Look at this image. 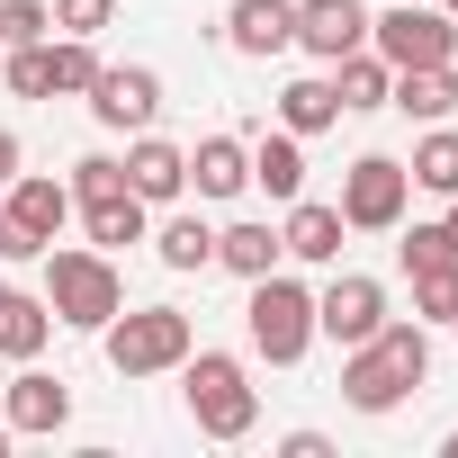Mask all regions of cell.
Masks as SVG:
<instances>
[{
	"label": "cell",
	"mask_w": 458,
	"mask_h": 458,
	"mask_svg": "<svg viewBox=\"0 0 458 458\" xmlns=\"http://www.w3.org/2000/svg\"><path fill=\"white\" fill-rule=\"evenodd\" d=\"M422 377H431V333H422V324H395V315H386L369 342L342 351V404H351V413H395Z\"/></svg>",
	"instance_id": "cell-1"
},
{
	"label": "cell",
	"mask_w": 458,
	"mask_h": 458,
	"mask_svg": "<svg viewBox=\"0 0 458 458\" xmlns=\"http://www.w3.org/2000/svg\"><path fill=\"white\" fill-rule=\"evenodd\" d=\"M46 306H55V324L99 333L126 306V279H117V261L99 243H46Z\"/></svg>",
	"instance_id": "cell-2"
},
{
	"label": "cell",
	"mask_w": 458,
	"mask_h": 458,
	"mask_svg": "<svg viewBox=\"0 0 458 458\" xmlns=\"http://www.w3.org/2000/svg\"><path fill=\"white\" fill-rule=\"evenodd\" d=\"M180 395H189V422L207 440H243L261 422V395H252V369L234 351H189L180 360Z\"/></svg>",
	"instance_id": "cell-3"
},
{
	"label": "cell",
	"mask_w": 458,
	"mask_h": 458,
	"mask_svg": "<svg viewBox=\"0 0 458 458\" xmlns=\"http://www.w3.org/2000/svg\"><path fill=\"white\" fill-rule=\"evenodd\" d=\"M99 351H108L117 377H162V369H180V360L198 351V333H189L180 306H117V315L99 324Z\"/></svg>",
	"instance_id": "cell-4"
},
{
	"label": "cell",
	"mask_w": 458,
	"mask_h": 458,
	"mask_svg": "<svg viewBox=\"0 0 458 458\" xmlns=\"http://www.w3.org/2000/svg\"><path fill=\"white\" fill-rule=\"evenodd\" d=\"M243 333H252V351H261L270 369H297V360L315 351V288H297L288 270L252 279V306H243Z\"/></svg>",
	"instance_id": "cell-5"
},
{
	"label": "cell",
	"mask_w": 458,
	"mask_h": 458,
	"mask_svg": "<svg viewBox=\"0 0 458 458\" xmlns=\"http://www.w3.org/2000/svg\"><path fill=\"white\" fill-rule=\"evenodd\" d=\"M404 198H413V171L395 162V153H360L351 171H342V225L351 234H395L404 225Z\"/></svg>",
	"instance_id": "cell-6"
},
{
	"label": "cell",
	"mask_w": 458,
	"mask_h": 458,
	"mask_svg": "<svg viewBox=\"0 0 458 458\" xmlns=\"http://www.w3.org/2000/svg\"><path fill=\"white\" fill-rule=\"evenodd\" d=\"M369 46L386 55V72L449 64V55H458V19H449V10H422V0H395L386 19H369Z\"/></svg>",
	"instance_id": "cell-7"
},
{
	"label": "cell",
	"mask_w": 458,
	"mask_h": 458,
	"mask_svg": "<svg viewBox=\"0 0 458 458\" xmlns=\"http://www.w3.org/2000/svg\"><path fill=\"white\" fill-rule=\"evenodd\" d=\"M81 99H90V117H99L108 135H144V126L162 117V72H153V64H99V81H90Z\"/></svg>",
	"instance_id": "cell-8"
},
{
	"label": "cell",
	"mask_w": 458,
	"mask_h": 458,
	"mask_svg": "<svg viewBox=\"0 0 458 458\" xmlns=\"http://www.w3.org/2000/svg\"><path fill=\"white\" fill-rule=\"evenodd\" d=\"M377 324H386V288H377L369 270H342V279L315 297V342H342V351H351V342H369Z\"/></svg>",
	"instance_id": "cell-9"
},
{
	"label": "cell",
	"mask_w": 458,
	"mask_h": 458,
	"mask_svg": "<svg viewBox=\"0 0 458 458\" xmlns=\"http://www.w3.org/2000/svg\"><path fill=\"white\" fill-rule=\"evenodd\" d=\"M297 46L315 64H342V55L369 46V10L360 0H297Z\"/></svg>",
	"instance_id": "cell-10"
},
{
	"label": "cell",
	"mask_w": 458,
	"mask_h": 458,
	"mask_svg": "<svg viewBox=\"0 0 458 458\" xmlns=\"http://www.w3.org/2000/svg\"><path fill=\"white\" fill-rule=\"evenodd\" d=\"M225 46L252 55V64L288 55L297 46V0H234V10H225Z\"/></svg>",
	"instance_id": "cell-11"
},
{
	"label": "cell",
	"mask_w": 458,
	"mask_h": 458,
	"mask_svg": "<svg viewBox=\"0 0 458 458\" xmlns=\"http://www.w3.org/2000/svg\"><path fill=\"white\" fill-rule=\"evenodd\" d=\"M126 189L144 198V207H171V198H189V153L180 144H162L153 126L126 144Z\"/></svg>",
	"instance_id": "cell-12"
},
{
	"label": "cell",
	"mask_w": 458,
	"mask_h": 458,
	"mask_svg": "<svg viewBox=\"0 0 458 458\" xmlns=\"http://www.w3.org/2000/svg\"><path fill=\"white\" fill-rule=\"evenodd\" d=\"M0 207H10V216L28 225V234H37V243H64V225H72V180L19 171V180H10V198H0Z\"/></svg>",
	"instance_id": "cell-13"
},
{
	"label": "cell",
	"mask_w": 458,
	"mask_h": 458,
	"mask_svg": "<svg viewBox=\"0 0 458 458\" xmlns=\"http://www.w3.org/2000/svg\"><path fill=\"white\" fill-rule=\"evenodd\" d=\"M342 207H324V198H288V225H279V243H288V261H342Z\"/></svg>",
	"instance_id": "cell-14"
},
{
	"label": "cell",
	"mask_w": 458,
	"mask_h": 458,
	"mask_svg": "<svg viewBox=\"0 0 458 458\" xmlns=\"http://www.w3.org/2000/svg\"><path fill=\"white\" fill-rule=\"evenodd\" d=\"M64 422H72V386L19 360V377H10V431H64Z\"/></svg>",
	"instance_id": "cell-15"
},
{
	"label": "cell",
	"mask_w": 458,
	"mask_h": 458,
	"mask_svg": "<svg viewBox=\"0 0 458 458\" xmlns=\"http://www.w3.org/2000/svg\"><path fill=\"white\" fill-rule=\"evenodd\" d=\"M189 189H198V198H243V189H252V144H234V135H198Z\"/></svg>",
	"instance_id": "cell-16"
},
{
	"label": "cell",
	"mask_w": 458,
	"mask_h": 458,
	"mask_svg": "<svg viewBox=\"0 0 458 458\" xmlns=\"http://www.w3.org/2000/svg\"><path fill=\"white\" fill-rule=\"evenodd\" d=\"M46 333H55V306L0 279V360H37V351H46Z\"/></svg>",
	"instance_id": "cell-17"
},
{
	"label": "cell",
	"mask_w": 458,
	"mask_h": 458,
	"mask_svg": "<svg viewBox=\"0 0 458 458\" xmlns=\"http://www.w3.org/2000/svg\"><path fill=\"white\" fill-rule=\"evenodd\" d=\"M279 261H288L279 225H225L216 234V270H234V279H270Z\"/></svg>",
	"instance_id": "cell-18"
},
{
	"label": "cell",
	"mask_w": 458,
	"mask_h": 458,
	"mask_svg": "<svg viewBox=\"0 0 458 458\" xmlns=\"http://www.w3.org/2000/svg\"><path fill=\"white\" fill-rule=\"evenodd\" d=\"M386 90H395V72H386V55H377V46H360V55H342V64H333V99H342V117L386 108Z\"/></svg>",
	"instance_id": "cell-19"
},
{
	"label": "cell",
	"mask_w": 458,
	"mask_h": 458,
	"mask_svg": "<svg viewBox=\"0 0 458 458\" xmlns=\"http://www.w3.org/2000/svg\"><path fill=\"white\" fill-rule=\"evenodd\" d=\"M252 189H270L279 207H288V198H306V135H288V126H279V135H261V144H252Z\"/></svg>",
	"instance_id": "cell-20"
},
{
	"label": "cell",
	"mask_w": 458,
	"mask_h": 458,
	"mask_svg": "<svg viewBox=\"0 0 458 458\" xmlns=\"http://www.w3.org/2000/svg\"><path fill=\"white\" fill-rule=\"evenodd\" d=\"M386 108H404V117H422V126H440V117L458 108V72H449V64H413V72H395V90H386Z\"/></svg>",
	"instance_id": "cell-21"
},
{
	"label": "cell",
	"mask_w": 458,
	"mask_h": 458,
	"mask_svg": "<svg viewBox=\"0 0 458 458\" xmlns=\"http://www.w3.org/2000/svg\"><path fill=\"white\" fill-rule=\"evenodd\" d=\"M81 234H90L99 252H126V243H144V198H135V189L81 198Z\"/></svg>",
	"instance_id": "cell-22"
},
{
	"label": "cell",
	"mask_w": 458,
	"mask_h": 458,
	"mask_svg": "<svg viewBox=\"0 0 458 458\" xmlns=\"http://www.w3.org/2000/svg\"><path fill=\"white\" fill-rule=\"evenodd\" d=\"M279 126H288V135H324V126H342L333 72H297V81L279 90Z\"/></svg>",
	"instance_id": "cell-23"
},
{
	"label": "cell",
	"mask_w": 458,
	"mask_h": 458,
	"mask_svg": "<svg viewBox=\"0 0 458 458\" xmlns=\"http://www.w3.org/2000/svg\"><path fill=\"white\" fill-rule=\"evenodd\" d=\"M413 189H431V198H458V126L440 117V126H422V144H413Z\"/></svg>",
	"instance_id": "cell-24"
},
{
	"label": "cell",
	"mask_w": 458,
	"mask_h": 458,
	"mask_svg": "<svg viewBox=\"0 0 458 458\" xmlns=\"http://www.w3.org/2000/svg\"><path fill=\"white\" fill-rule=\"evenodd\" d=\"M153 261L162 270H216V234H207L198 216H171L162 234H153Z\"/></svg>",
	"instance_id": "cell-25"
},
{
	"label": "cell",
	"mask_w": 458,
	"mask_h": 458,
	"mask_svg": "<svg viewBox=\"0 0 458 458\" xmlns=\"http://www.w3.org/2000/svg\"><path fill=\"white\" fill-rule=\"evenodd\" d=\"M413 324H458V261L413 270Z\"/></svg>",
	"instance_id": "cell-26"
},
{
	"label": "cell",
	"mask_w": 458,
	"mask_h": 458,
	"mask_svg": "<svg viewBox=\"0 0 458 458\" xmlns=\"http://www.w3.org/2000/svg\"><path fill=\"white\" fill-rule=\"evenodd\" d=\"M55 37V0H0V55L10 46H46Z\"/></svg>",
	"instance_id": "cell-27"
},
{
	"label": "cell",
	"mask_w": 458,
	"mask_h": 458,
	"mask_svg": "<svg viewBox=\"0 0 458 458\" xmlns=\"http://www.w3.org/2000/svg\"><path fill=\"white\" fill-rule=\"evenodd\" d=\"M0 81H10L19 99H55V46H10Z\"/></svg>",
	"instance_id": "cell-28"
},
{
	"label": "cell",
	"mask_w": 458,
	"mask_h": 458,
	"mask_svg": "<svg viewBox=\"0 0 458 458\" xmlns=\"http://www.w3.org/2000/svg\"><path fill=\"white\" fill-rule=\"evenodd\" d=\"M395 261L404 270H440V261H458V234H449V225H395Z\"/></svg>",
	"instance_id": "cell-29"
},
{
	"label": "cell",
	"mask_w": 458,
	"mask_h": 458,
	"mask_svg": "<svg viewBox=\"0 0 458 458\" xmlns=\"http://www.w3.org/2000/svg\"><path fill=\"white\" fill-rule=\"evenodd\" d=\"M99 81V55H90V37H55V99H81Z\"/></svg>",
	"instance_id": "cell-30"
},
{
	"label": "cell",
	"mask_w": 458,
	"mask_h": 458,
	"mask_svg": "<svg viewBox=\"0 0 458 458\" xmlns=\"http://www.w3.org/2000/svg\"><path fill=\"white\" fill-rule=\"evenodd\" d=\"M108 189H126V162H117V153H81V162H72V207H81V198H108Z\"/></svg>",
	"instance_id": "cell-31"
},
{
	"label": "cell",
	"mask_w": 458,
	"mask_h": 458,
	"mask_svg": "<svg viewBox=\"0 0 458 458\" xmlns=\"http://www.w3.org/2000/svg\"><path fill=\"white\" fill-rule=\"evenodd\" d=\"M108 19H117V0H55V28L64 37H99Z\"/></svg>",
	"instance_id": "cell-32"
},
{
	"label": "cell",
	"mask_w": 458,
	"mask_h": 458,
	"mask_svg": "<svg viewBox=\"0 0 458 458\" xmlns=\"http://www.w3.org/2000/svg\"><path fill=\"white\" fill-rule=\"evenodd\" d=\"M0 261H46V243L28 234V225H19L10 207H0Z\"/></svg>",
	"instance_id": "cell-33"
},
{
	"label": "cell",
	"mask_w": 458,
	"mask_h": 458,
	"mask_svg": "<svg viewBox=\"0 0 458 458\" xmlns=\"http://www.w3.org/2000/svg\"><path fill=\"white\" fill-rule=\"evenodd\" d=\"M10 180H19V135L0 126V189H10Z\"/></svg>",
	"instance_id": "cell-34"
},
{
	"label": "cell",
	"mask_w": 458,
	"mask_h": 458,
	"mask_svg": "<svg viewBox=\"0 0 458 458\" xmlns=\"http://www.w3.org/2000/svg\"><path fill=\"white\" fill-rule=\"evenodd\" d=\"M449 234H458V198H449Z\"/></svg>",
	"instance_id": "cell-35"
},
{
	"label": "cell",
	"mask_w": 458,
	"mask_h": 458,
	"mask_svg": "<svg viewBox=\"0 0 458 458\" xmlns=\"http://www.w3.org/2000/svg\"><path fill=\"white\" fill-rule=\"evenodd\" d=\"M440 10H449V19H458V0H440Z\"/></svg>",
	"instance_id": "cell-36"
},
{
	"label": "cell",
	"mask_w": 458,
	"mask_h": 458,
	"mask_svg": "<svg viewBox=\"0 0 458 458\" xmlns=\"http://www.w3.org/2000/svg\"><path fill=\"white\" fill-rule=\"evenodd\" d=\"M449 333H458V324H449Z\"/></svg>",
	"instance_id": "cell-37"
}]
</instances>
